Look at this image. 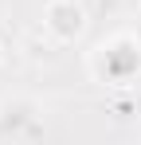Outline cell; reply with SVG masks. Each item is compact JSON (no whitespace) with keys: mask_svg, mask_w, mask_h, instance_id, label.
Here are the masks:
<instances>
[{"mask_svg":"<svg viewBox=\"0 0 141 145\" xmlns=\"http://www.w3.org/2000/svg\"><path fill=\"white\" fill-rule=\"evenodd\" d=\"M94 71L110 86H125L141 74V39L137 35H118L110 43H102L94 55Z\"/></svg>","mask_w":141,"mask_h":145,"instance_id":"cell-1","label":"cell"},{"mask_svg":"<svg viewBox=\"0 0 141 145\" xmlns=\"http://www.w3.org/2000/svg\"><path fill=\"white\" fill-rule=\"evenodd\" d=\"M0 121H4V133L12 141H27V137H39L43 133L39 106L31 98H8V102H0Z\"/></svg>","mask_w":141,"mask_h":145,"instance_id":"cell-2","label":"cell"},{"mask_svg":"<svg viewBox=\"0 0 141 145\" xmlns=\"http://www.w3.org/2000/svg\"><path fill=\"white\" fill-rule=\"evenodd\" d=\"M47 31L55 35V39H78L82 35V27H86V16H82V8L74 4V0H51L47 4V16H43Z\"/></svg>","mask_w":141,"mask_h":145,"instance_id":"cell-3","label":"cell"},{"mask_svg":"<svg viewBox=\"0 0 141 145\" xmlns=\"http://www.w3.org/2000/svg\"><path fill=\"white\" fill-rule=\"evenodd\" d=\"M133 35H137V39H141V12H137V27H133Z\"/></svg>","mask_w":141,"mask_h":145,"instance_id":"cell-4","label":"cell"},{"mask_svg":"<svg viewBox=\"0 0 141 145\" xmlns=\"http://www.w3.org/2000/svg\"><path fill=\"white\" fill-rule=\"evenodd\" d=\"M4 137H8V133H4V121H0V141H4Z\"/></svg>","mask_w":141,"mask_h":145,"instance_id":"cell-5","label":"cell"},{"mask_svg":"<svg viewBox=\"0 0 141 145\" xmlns=\"http://www.w3.org/2000/svg\"><path fill=\"white\" fill-rule=\"evenodd\" d=\"M137 114H141V94H137Z\"/></svg>","mask_w":141,"mask_h":145,"instance_id":"cell-6","label":"cell"}]
</instances>
